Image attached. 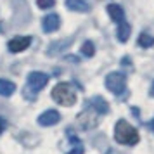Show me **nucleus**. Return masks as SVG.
Segmentation results:
<instances>
[{"mask_svg":"<svg viewBox=\"0 0 154 154\" xmlns=\"http://www.w3.org/2000/svg\"><path fill=\"white\" fill-rule=\"evenodd\" d=\"M147 125L151 126V130H152V132H154V119H152V121H149V123H147Z\"/></svg>","mask_w":154,"mask_h":154,"instance_id":"obj_21","label":"nucleus"},{"mask_svg":"<svg viewBox=\"0 0 154 154\" xmlns=\"http://www.w3.org/2000/svg\"><path fill=\"white\" fill-rule=\"evenodd\" d=\"M59 119H61V114L56 109H47L45 112H42L38 116V125L40 126H54L56 123H59Z\"/></svg>","mask_w":154,"mask_h":154,"instance_id":"obj_8","label":"nucleus"},{"mask_svg":"<svg viewBox=\"0 0 154 154\" xmlns=\"http://www.w3.org/2000/svg\"><path fill=\"white\" fill-rule=\"evenodd\" d=\"M87 107L94 109L97 114H107V112H109V104H107L100 95H95V97H92L90 100H87Z\"/></svg>","mask_w":154,"mask_h":154,"instance_id":"obj_9","label":"nucleus"},{"mask_svg":"<svg viewBox=\"0 0 154 154\" xmlns=\"http://www.w3.org/2000/svg\"><path fill=\"white\" fill-rule=\"evenodd\" d=\"M52 99L61 106H73L76 102V92L71 87V83L61 82L52 88Z\"/></svg>","mask_w":154,"mask_h":154,"instance_id":"obj_2","label":"nucleus"},{"mask_svg":"<svg viewBox=\"0 0 154 154\" xmlns=\"http://www.w3.org/2000/svg\"><path fill=\"white\" fill-rule=\"evenodd\" d=\"M59 26H61V17H59L56 12L47 14L42 19V29L45 31V33H54V31L59 29Z\"/></svg>","mask_w":154,"mask_h":154,"instance_id":"obj_7","label":"nucleus"},{"mask_svg":"<svg viewBox=\"0 0 154 154\" xmlns=\"http://www.w3.org/2000/svg\"><path fill=\"white\" fill-rule=\"evenodd\" d=\"M36 5L40 9H52L56 5V0H36Z\"/></svg>","mask_w":154,"mask_h":154,"instance_id":"obj_17","label":"nucleus"},{"mask_svg":"<svg viewBox=\"0 0 154 154\" xmlns=\"http://www.w3.org/2000/svg\"><path fill=\"white\" fill-rule=\"evenodd\" d=\"M139 47H144V49H149L154 45V36L147 35V33H140L139 35Z\"/></svg>","mask_w":154,"mask_h":154,"instance_id":"obj_15","label":"nucleus"},{"mask_svg":"<svg viewBox=\"0 0 154 154\" xmlns=\"http://www.w3.org/2000/svg\"><path fill=\"white\" fill-rule=\"evenodd\" d=\"M29 45H31V36H14L12 40H9L7 49L11 50V52L17 54V52L26 50Z\"/></svg>","mask_w":154,"mask_h":154,"instance_id":"obj_6","label":"nucleus"},{"mask_svg":"<svg viewBox=\"0 0 154 154\" xmlns=\"http://www.w3.org/2000/svg\"><path fill=\"white\" fill-rule=\"evenodd\" d=\"M71 38H64V40H61V42H56V43H52L49 47V50H47V54L49 56H56V54H61V52H64V50L68 49L71 45Z\"/></svg>","mask_w":154,"mask_h":154,"instance_id":"obj_12","label":"nucleus"},{"mask_svg":"<svg viewBox=\"0 0 154 154\" xmlns=\"http://www.w3.org/2000/svg\"><path fill=\"white\" fill-rule=\"evenodd\" d=\"M82 54H83L85 57L94 56V54H95V45H94V42H90V40L83 42V45H82Z\"/></svg>","mask_w":154,"mask_h":154,"instance_id":"obj_16","label":"nucleus"},{"mask_svg":"<svg viewBox=\"0 0 154 154\" xmlns=\"http://www.w3.org/2000/svg\"><path fill=\"white\" fill-rule=\"evenodd\" d=\"M97 112L94 111V109H90V107H87L83 112H80L78 114V126L80 128H83V130H90V128H94V126H97Z\"/></svg>","mask_w":154,"mask_h":154,"instance_id":"obj_5","label":"nucleus"},{"mask_svg":"<svg viewBox=\"0 0 154 154\" xmlns=\"http://www.w3.org/2000/svg\"><path fill=\"white\" fill-rule=\"evenodd\" d=\"M66 7L73 12H88L90 5L85 0H66Z\"/></svg>","mask_w":154,"mask_h":154,"instance_id":"obj_11","label":"nucleus"},{"mask_svg":"<svg viewBox=\"0 0 154 154\" xmlns=\"http://www.w3.org/2000/svg\"><path fill=\"white\" fill-rule=\"evenodd\" d=\"M68 154H83V147L78 146V147H75V149H71V151H69Z\"/></svg>","mask_w":154,"mask_h":154,"instance_id":"obj_18","label":"nucleus"},{"mask_svg":"<svg viewBox=\"0 0 154 154\" xmlns=\"http://www.w3.org/2000/svg\"><path fill=\"white\" fill-rule=\"evenodd\" d=\"M106 88L114 95H121L126 90V76L119 71H112L106 76Z\"/></svg>","mask_w":154,"mask_h":154,"instance_id":"obj_3","label":"nucleus"},{"mask_svg":"<svg viewBox=\"0 0 154 154\" xmlns=\"http://www.w3.org/2000/svg\"><path fill=\"white\" fill-rule=\"evenodd\" d=\"M107 14H109V17H111L116 24L125 21V11H123V7L118 5V4H109V5H107Z\"/></svg>","mask_w":154,"mask_h":154,"instance_id":"obj_10","label":"nucleus"},{"mask_svg":"<svg viewBox=\"0 0 154 154\" xmlns=\"http://www.w3.org/2000/svg\"><path fill=\"white\" fill-rule=\"evenodd\" d=\"M4 130H5V119L0 118V133L4 132Z\"/></svg>","mask_w":154,"mask_h":154,"instance_id":"obj_19","label":"nucleus"},{"mask_svg":"<svg viewBox=\"0 0 154 154\" xmlns=\"http://www.w3.org/2000/svg\"><path fill=\"white\" fill-rule=\"evenodd\" d=\"M149 94H151V97H154V83L151 85V90H149Z\"/></svg>","mask_w":154,"mask_h":154,"instance_id":"obj_20","label":"nucleus"},{"mask_svg":"<svg viewBox=\"0 0 154 154\" xmlns=\"http://www.w3.org/2000/svg\"><path fill=\"white\" fill-rule=\"evenodd\" d=\"M47 83H49V76H47L45 73L33 71V73H29V75H28L24 92L29 90V95H31V97H35L36 92H40L42 88H45V87H47Z\"/></svg>","mask_w":154,"mask_h":154,"instance_id":"obj_4","label":"nucleus"},{"mask_svg":"<svg viewBox=\"0 0 154 154\" xmlns=\"http://www.w3.org/2000/svg\"><path fill=\"white\" fill-rule=\"evenodd\" d=\"M114 139L121 146H135L140 137H139V132L128 121L118 119L116 125H114Z\"/></svg>","mask_w":154,"mask_h":154,"instance_id":"obj_1","label":"nucleus"},{"mask_svg":"<svg viewBox=\"0 0 154 154\" xmlns=\"http://www.w3.org/2000/svg\"><path fill=\"white\" fill-rule=\"evenodd\" d=\"M130 33H132V26H130L126 21L119 23V24H118V29H116V36H118L119 42L125 43L126 40L130 38Z\"/></svg>","mask_w":154,"mask_h":154,"instance_id":"obj_14","label":"nucleus"},{"mask_svg":"<svg viewBox=\"0 0 154 154\" xmlns=\"http://www.w3.org/2000/svg\"><path fill=\"white\" fill-rule=\"evenodd\" d=\"M16 92V83L11 82L7 78H0V95L4 97H11Z\"/></svg>","mask_w":154,"mask_h":154,"instance_id":"obj_13","label":"nucleus"}]
</instances>
